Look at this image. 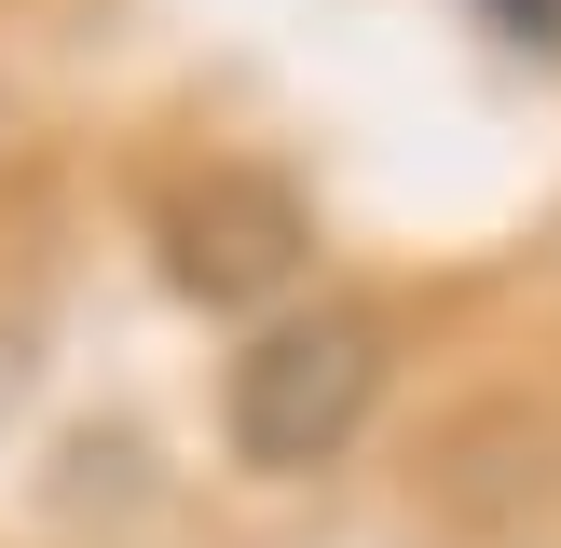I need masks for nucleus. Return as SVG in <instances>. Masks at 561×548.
Instances as JSON below:
<instances>
[{
	"label": "nucleus",
	"instance_id": "obj_1",
	"mask_svg": "<svg viewBox=\"0 0 561 548\" xmlns=\"http://www.w3.org/2000/svg\"><path fill=\"white\" fill-rule=\"evenodd\" d=\"M370 398H383V329L329 301V316H288V329H261V343L233 356L219 425H233L247 466H329L370 425Z\"/></svg>",
	"mask_w": 561,
	"mask_h": 548
},
{
	"label": "nucleus",
	"instance_id": "obj_3",
	"mask_svg": "<svg viewBox=\"0 0 561 548\" xmlns=\"http://www.w3.org/2000/svg\"><path fill=\"white\" fill-rule=\"evenodd\" d=\"M493 27H507V42H535V55H561V0H493Z\"/></svg>",
	"mask_w": 561,
	"mask_h": 548
},
{
	"label": "nucleus",
	"instance_id": "obj_2",
	"mask_svg": "<svg viewBox=\"0 0 561 548\" xmlns=\"http://www.w3.org/2000/svg\"><path fill=\"white\" fill-rule=\"evenodd\" d=\"M288 261H301V206L274 179H206L164 206V274L192 301H261V288H288Z\"/></svg>",
	"mask_w": 561,
	"mask_h": 548
}]
</instances>
